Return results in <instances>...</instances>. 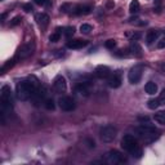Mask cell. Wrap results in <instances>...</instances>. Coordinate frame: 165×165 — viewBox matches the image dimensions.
Returning a JSON list of instances; mask_svg holds the SVG:
<instances>
[{
	"label": "cell",
	"instance_id": "obj_19",
	"mask_svg": "<svg viewBox=\"0 0 165 165\" xmlns=\"http://www.w3.org/2000/svg\"><path fill=\"white\" fill-rule=\"evenodd\" d=\"M145 90L147 94H155V93L157 92V85L154 83V81H148L146 85H145Z\"/></svg>",
	"mask_w": 165,
	"mask_h": 165
},
{
	"label": "cell",
	"instance_id": "obj_25",
	"mask_svg": "<svg viewBox=\"0 0 165 165\" xmlns=\"http://www.w3.org/2000/svg\"><path fill=\"white\" fill-rule=\"evenodd\" d=\"M80 31L84 32V34H89L92 31V26L88 25V23H84V25L80 26Z\"/></svg>",
	"mask_w": 165,
	"mask_h": 165
},
{
	"label": "cell",
	"instance_id": "obj_33",
	"mask_svg": "<svg viewBox=\"0 0 165 165\" xmlns=\"http://www.w3.org/2000/svg\"><path fill=\"white\" fill-rule=\"evenodd\" d=\"M23 9H25L26 12H31V10H32V5H31V4H25V5H23Z\"/></svg>",
	"mask_w": 165,
	"mask_h": 165
},
{
	"label": "cell",
	"instance_id": "obj_2",
	"mask_svg": "<svg viewBox=\"0 0 165 165\" xmlns=\"http://www.w3.org/2000/svg\"><path fill=\"white\" fill-rule=\"evenodd\" d=\"M0 107H2V123L5 124V116L10 112L12 107H13V101H12V92L8 85H4L0 90Z\"/></svg>",
	"mask_w": 165,
	"mask_h": 165
},
{
	"label": "cell",
	"instance_id": "obj_3",
	"mask_svg": "<svg viewBox=\"0 0 165 165\" xmlns=\"http://www.w3.org/2000/svg\"><path fill=\"white\" fill-rule=\"evenodd\" d=\"M121 147H123L125 151L130 152L134 157H137V159H139V157L142 156V150L138 146L137 139H135L132 134L124 135L123 139H121Z\"/></svg>",
	"mask_w": 165,
	"mask_h": 165
},
{
	"label": "cell",
	"instance_id": "obj_10",
	"mask_svg": "<svg viewBox=\"0 0 165 165\" xmlns=\"http://www.w3.org/2000/svg\"><path fill=\"white\" fill-rule=\"evenodd\" d=\"M53 88L57 93H63L66 92L67 89V83H66V79H64L62 75L56 76L54 81H53Z\"/></svg>",
	"mask_w": 165,
	"mask_h": 165
},
{
	"label": "cell",
	"instance_id": "obj_24",
	"mask_svg": "<svg viewBox=\"0 0 165 165\" xmlns=\"http://www.w3.org/2000/svg\"><path fill=\"white\" fill-rule=\"evenodd\" d=\"M63 34H64V36L66 38H71L75 34V28L74 27H66L64 28V31H63Z\"/></svg>",
	"mask_w": 165,
	"mask_h": 165
},
{
	"label": "cell",
	"instance_id": "obj_26",
	"mask_svg": "<svg viewBox=\"0 0 165 165\" xmlns=\"http://www.w3.org/2000/svg\"><path fill=\"white\" fill-rule=\"evenodd\" d=\"M13 64H14V60H10V61H8V62H6V63L4 64V66L2 67V74H4L6 70H8V68H10V67L13 66Z\"/></svg>",
	"mask_w": 165,
	"mask_h": 165
},
{
	"label": "cell",
	"instance_id": "obj_30",
	"mask_svg": "<svg viewBox=\"0 0 165 165\" xmlns=\"http://www.w3.org/2000/svg\"><path fill=\"white\" fill-rule=\"evenodd\" d=\"M157 48L159 49H164L165 48V38H163L159 43H157Z\"/></svg>",
	"mask_w": 165,
	"mask_h": 165
},
{
	"label": "cell",
	"instance_id": "obj_13",
	"mask_svg": "<svg viewBox=\"0 0 165 165\" xmlns=\"http://www.w3.org/2000/svg\"><path fill=\"white\" fill-rule=\"evenodd\" d=\"M107 83H109V87L111 88H119L121 85V77L118 75V74H113V75H110L107 77Z\"/></svg>",
	"mask_w": 165,
	"mask_h": 165
},
{
	"label": "cell",
	"instance_id": "obj_16",
	"mask_svg": "<svg viewBox=\"0 0 165 165\" xmlns=\"http://www.w3.org/2000/svg\"><path fill=\"white\" fill-rule=\"evenodd\" d=\"M157 38H159V31H155V30L148 31L147 36H146V41H147V44H148V45H151L154 41H156V40H157Z\"/></svg>",
	"mask_w": 165,
	"mask_h": 165
},
{
	"label": "cell",
	"instance_id": "obj_20",
	"mask_svg": "<svg viewBox=\"0 0 165 165\" xmlns=\"http://www.w3.org/2000/svg\"><path fill=\"white\" fill-rule=\"evenodd\" d=\"M161 105V102H160V99L159 98H154V99H150V101L147 102V107L150 110H155V109H157Z\"/></svg>",
	"mask_w": 165,
	"mask_h": 165
},
{
	"label": "cell",
	"instance_id": "obj_4",
	"mask_svg": "<svg viewBox=\"0 0 165 165\" xmlns=\"http://www.w3.org/2000/svg\"><path fill=\"white\" fill-rule=\"evenodd\" d=\"M135 132H137L138 137H141L146 143H151L154 142L157 135H159V132L156 130L155 126H151V125H147V124H143L141 126H138L135 129Z\"/></svg>",
	"mask_w": 165,
	"mask_h": 165
},
{
	"label": "cell",
	"instance_id": "obj_32",
	"mask_svg": "<svg viewBox=\"0 0 165 165\" xmlns=\"http://www.w3.org/2000/svg\"><path fill=\"white\" fill-rule=\"evenodd\" d=\"M159 99H160V102H161V103H165V89H164V90L160 93Z\"/></svg>",
	"mask_w": 165,
	"mask_h": 165
},
{
	"label": "cell",
	"instance_id": "obj_11",
	"mask_svg": "<svg viewBox=\"0 0 165 165\" xmlns=\"http://www.w3.org/2000/svg\"><path fill=\"white\" fill-rule=\"evenodd\" d=\"M45 94H47V90L45 88H43L41 89H38L36 93L32 96V101H34V105L35 106H39L40 103H44L45 102Z\"/></svg>",
	"mask_w": 165,
	"mask_h": 165
},
{
	"label": "cell",
	"instance_id": "obj_21",
	"mask_svg": "<svg viewBox=\"0 0 165 165\" xmlns=\"http://www.w3.org/2000/svg\"><path fill=\"white\" fill-rule=\"evenodd\" d=\"M155 121L156 123H159V124H163L165 125V111H161V112H157L155 116H154Z\"/></svg>",
	"mask_w": 165,
	"mask_h": 165
},
{
	"label": "cell",
	"instance_id": "obj_14",
	"mask_svg": "<svg viewBox=\"0 0 165 165\" xmlns=\"http://www.w3.org/2000/svg\"><path fill=\"white\" fill-rule=\"evenodd\" d=\"M49 21H51V18H49V16H48V14H45V13H39L36 16V22L43 28H45L48 26Z\"/></svg>",
	"mask_w": 165,
	"mask_h": 165
},
{
	"label": "cell",
	"instance_id": "obj_28",
	"mask_svg": "<svg viewBox=\"0 0 165 165\" xmlns=\"http://www.w3.org/2000/svg\"><path fill=\"white\" fill-rule=\"evenodd\" d=\"M115 45H116V41H115V40H107L106 44H105V47H106L107 49H113Z\"/></svg>",
	"mask_w": 165,
	"mask_h": 165
},
{
	"label": "cell",
	"instance_id": "obj_1",
	"mask_svg": "<svg viewBox=\"0 0 165 165\" xmlns=\"http://www.w3.org/2000/svg\"><path fill=\"white\" fill-rule=\"evenodd\" d=\"M38 89H39L38 80L35 77H30L28 80H23L17 84L16 96L19 101H27V99L32 98V96L36 93Z\"/></svg>",
	"mask_w": 165,
	"mask_h": 165
},
{
	"label": "cell",
	"instance_id": "obj_22",
	"mask_svg": "<svg viewBox=\"0 0 165 165\" xmlns=\"http://www.w3.org/2000/svg\"><path fill=\"white\" fill-rule=\"evenodd\" d=\"M139 2L138 0H133V2L130 3V5H129V12H130L132 14L133 13H137L138 10H139Z\"/></svg>",
	"mask_w": 165,
	"mask_h": 165
},
{
	"label": "cell",
	"instance_id": "obj_31",
	"mask_svg": "<svg viewBox=\"0 0 165 165\" xmlns=\"http://www.w3.org/2000/svg\"><path fill=\"white\" fill-rule=\"evenodd\" d=\"M21 22V17H16V18H13V21L10 22V26H16Z\"/></svg>",
	"mask_w": 165,
	"mask_h": 165
},
{
	"label": "cell",
	"instance_id": "obj_9",
	"mask_svg": "<svg viewBox=\"0 0 165 165\" xmlns=\"http://www.w3.org/2000/svg\"><path fill=\"white\" fill-rule=\"evenodd\" d=\"M106 159H107V161L111 163V164H120V163L125 161L124 155L120 154L118 150H111V151H109V154L106 155Z\"/></svg>",
	"mask_w": 165,
	"mask_h": 165
},
{
	"label": "cell",
	"instance_id": "obj_8",
	"mask_svg": "<svg viewBox=\"0 0 165 165\" xmlns=\"http://www.w3.org/2000/svg\"><path fill=\"white\" fill-rule=\"evenodd\" d=\"M58 103H60L61 110H63V111H72V110H75V107H76V103L74 101V98H71L68 96L61 97Z\"/></svg>",
	"mask_w": 165,
	"mask_h": 165
},
{
	"label": "cell",
	"instance_id": "obj_17",
	"mask_svg": "<svg viewBox=\"0 0 165 165\" xmlns=\"http://www.w3.org/2000/svg\"><path fill=\"white\" fill-rule=\"evenodd\" d=\"M130 52L137 57H142V48L135 40L132 41V44H130Z\"/></svg>",
	"mask_w": 165,
	"mask_h": 165
},
{
	"label": "cell",
	"instance_id": "obj_27",
	"mask_svg": "<svg viewBox=\"0 0 165 165\" xmlns=\"http://www.w3.org/2000/svg\"><path fill=\"white\" fill-rule=\"evenodd\" d=\"M60 38H61L60 32H54V34H52L51 36H49V40H51L52 43H56V41H58V40H60Z\"/></svg>",
	"mask_w": 165,
	"mask_h": 165
},
{
	"label": "cell",
	"instance_id": "obj_15",
	"mask_svg": "<svg viewBox=\"0 0 165 165\" xmlns=\"http://www.w3.org/2000/svg\"><path fill=\"white\" fill-rule=\"evenodd\" d=\"M96 76L99 79H105V77H109L110 76V68L107 66H98L96 68Z\"/></svg>",
	"mask_w": 165,
	"mask_h": 165
},
{
	"label": "cell",
	"instance_id": "obj_5",
	"mask_svg": "<svg viewBox=\"0 0 165 165\" xmlns=\"http://www.w3.org/2000/svg\"><path fill=\"white\" fill-rule=\"evenodd\" d=\"M118 135V129L112 125H107L101 130V139L103 143H111Z\"/></svg>",
	"mask_w": 165,
	"mask_h": 165
},
{
	"label": "cell",
	"instance_id": "obj_18",
	"mask_svg": "<svg viewBox=\"0 0 165 165\" xmlns=\"http://www.w3.org/2000/svg\"><path fill=\"white\" fill-rule=\"evenodd\" d=\"M92 12V6L90 5H79L75 6V13L76 14H89Z\"/></svg>",
	"mask_w": 165,
	"mask_h": 165
},
{
	"label": "cell",
	"instance_id": "obj_7",
	"mask_svg": "<svg viewBox=\"0 0 165 165\" xmlns=\"http://www.w3.org/2000/svg\"><path fill=\"white\" fill-rule=\"evenodd\" d=\"M142 74H143V66L142 64H137L134 66L128 74V80L130 84H138L142 79Z\"/></svg>",
	"mask_w": 165,
	"mask_h": 165
},
{
	"label": "cell",
	"instance_id": "obj_12",
	"mask_svg": "<svg viewBox=\"0 0 165 165\" xmlns=\"http://www.w3.org/2000/svg\"><path fill=\"white\" fill-rule=\"evenodd\" d=\"M88 45V41L85 40H80V39H75V40H70L67 43V48L70 49H81L84 47Z\"/></svg>",
	"mask_w": 165,
	"mask_h": 165
},
{
	"label": "cell",
	"instance_id": "obj_23",
	"mask_svg": "<svg viewBox=\"0 0 165 165\" xmlns=\"http://www.w3.org/2000/svg\"><path fill=\"white\" fill-rule=\"evenodd\" d=\"M44 106H45V109L47 110H54V107H56V105H54V101L52 98H47L45 99V102H44Z\"/></svg>",
	"mask_w": 165,
	"mask_h": 165
},
{
	"label": "cell",
	"instance_id": "obj_34",
	"mask_svg": "<svg viewBox=\"0 0 165 165\" xmlns=\"http://www.w3.org/2000/svg\"><path fill=\"white\" fill-rule=\"evenodd\" d=\"M161 68L165 71V63H163V64H161Z\"/></svg>",
	"mask_w": 165,
	"mask_h": 165
},
{
	"label": "cell",
	"instance_id": "obj_6",
	"mask_svg": "<svg viewBox=\"0 0 165 165\" xmlns=\"http://www.w3.org/2000/svg\"><path fill=\"white\" fill-rule=\"evenodd\" d=\"M34 52H35V44H34L32 41L31 43H27V44L22 45L17 51L16 60H26L27 57H30Z\"/></svg>",
	"mask_w": 165,
	"mask_h": 165
},
{
	"label": "cell",
	"instance_id": "obj_29",
	"mask_svg": "<svg viewBox=\"0 0 165 165\" xmlns=\"http://www.w3.org/2000/svg\"><path fill=\"white\" fill-rule=\"evenodd\" d=\"M35 4H38V5H47L49 4V0H34Z\"/></svg>",
	"mask_w": 165,
	"mask_h": 165
}]
</instances>
